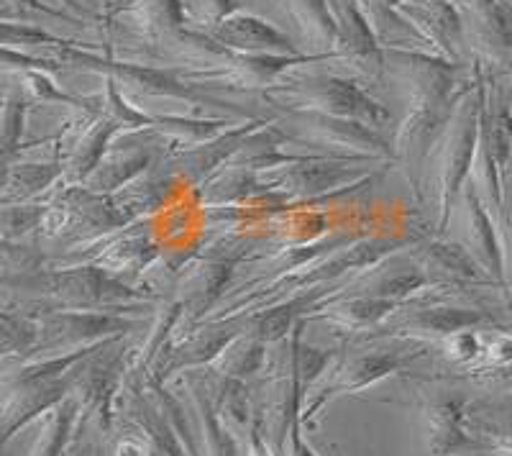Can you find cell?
Segmentation results:
<instances>
[{"instance_id": "obj_2", "label": "cell", "mask_w": 512, "mask_h": 456, "mask_svg": "<svg viewBox=\"0 0 512 456\" xmlns=\"http://www.w3.org/2000/svg\"><path fill=\"white\" fill-rule=\"evenodd\" d=\"M502 454H505V456H512V441H510V444L502 446Z\"/></svg>"}, {"instance_id": "obj_1", "label": "cell", "mask_w": 512, "mask_h": 456, "mask_svg": "<svg viewBox=\"0 0 512 456\" xmlns=\"http://www.w3.org/2000/svg\"><path fill=\"white\" fill-rule=\"evenodd\" d=\"M228 39L239 41V44L249 41V47H262V44H285V41L280 39V34H274L269 26L259 24V21H251V18H246V21H233V26L228 29Z\"/></svg>"}]
</instances>
